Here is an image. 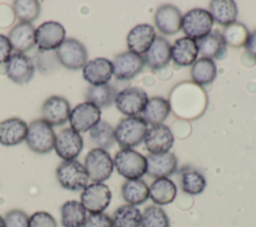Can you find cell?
Instances as JSON below:
<instances>
[{"label":"cell","instance_id":"6da1fadb","mask_svg":"<svg viewBox=\"0 0 256 227\" xmlns=\"http://www.w3.org/2000/svg\"><path fill=\"white\" fill-rule=\"evenodd\" d=\"M148 124L140 116L123 118L115 129V140L122 149H132L144 141Z\"/></svg>","mask_w":256,"mask_h":227},{"label":"cell","instance_id":"7a4b0ae2","mask_svg":"<svg viewBox=\"0 0 256 227\" xmlns=\"http://www.w3.org/2000/svg\"><path fill=\"white\" fill-rule=\"evenodd\" d=\"M55 138L52 126L43 119H36L28 125L25 141L32 151L46 154L54 149Z\"/></svg>","mask_w":256,"mask_h":227},{"label":"cell","instance_id":"3957f363","mask_svg":"<svg viewBox=\"0 0 256 227\" xmlns=\"http://www.w3.org/2000/svg\"><path fill=\"white\" fill-rule=\"evenodd\" d=\"M180 86L185 94H183L181 89L178 87L180 89L179 93L181 94H176L173 92L171 97L178 99L180 98V101L169 102L170 107L172 106L175 113L183 118H194V116L198 115V110H202L201 108H203L205 95H203V92L199 90V88L195 87L192 83H187L186 86H182L181 84Z\"/></svg>","mask_w":256,"mask_h":227},{"label":"cell","instance_id":"277c9868","mask_svg":"<svg viewBox=\"0 0 256 227\" xmlns=\"http://www.w3.org/2000/svg\"><path fill=\"white\" fill-rule=\"evenodd\" d=\"M117 172L127 180L140 179L147 170L146 157L134 149H121L113 159Z\"/></svg>","mask_w":256,"mask_h":227},{"label":"cell","instance_id":"5b68a950","mask_svg":"<svg viewBox=\"0 0 256 227\" xmlns=\"http://www.w3.org/2000/svg\"><path fill=\"white\" fill-rule=\"evenodd\" d=\"M56 177L59 184L67 190H83L89 181L88 173L79 161H62L56 169Z\"/></svg>","mask_w":256,"mask_h":227},{"label":"cell","instance_id":"8992f818","mask_svg":"<svg viewBox=\"0 0 256 227\" xmlns=\"http://www.w3.org/2000/svg\"><path fill=\"white\" fill-rule=\"evenodd\" d=\"M84 167L90 180L97 183H103V181L111 176L114 169V163L106 150L97 147L91 149L87 153Z\"/></svg>","mask_w":256,"mask_h":227},{"label":"cell","instance_id":"52a82bcc","mask_svg":"<svg viewBox=\"0 0 256 227\" xmlns=\"http://www.w3.org/2000/svg\"><path fill=\"white\" fill-rule=\"evenodd\" d=\"M214 20L209 11L202 8H195L182 16L181 29L186 37L198 40L208 35L213 27Z\"/></svg>","mask_w":256,"mask_h":227},{"label":"cell","instance_id":"ba28073f","mask_svg":"<svg viewBox=\"0 0 256 227\" xmlns=\"http://www.w3.org/2000/svg\"><path fill=\"white\" fill-rule=\"evenodd\" d=\"M58 61L69 70L82 69L88 60V52L83 43L75 38H67L56 49Z\"/></svg>","mask_w":256,"mask_h":227},{"label":"cell","instance_id":"9c48e42d","mask_svg":"<svg viewBox=\"0 0 256 227\" xmlns=\"http://www.w3.org/2000/svg\"><path fill=\"white\" fill-rule=\"evenodd\" d=\"M111 198V191L106 184L93 182L83 189L80 196V203L90 214L103 213L109 206Z\"/></svg>","mask_w":256,"mask_h":227},{"label":"cell","instance_id":"30bf717a","mask_svg":"<svg viewBox=\"0 0 256 227\" xmlns=\"http://www.w3.org/2000/svg\"><path fill=\"white\" fill-rule=\"evenodd\" d=\"M148 102L147 93L138 87H128L119 91L115 97L116 108L124 115L131 117L142 113Z\"/></svg>","mask_w":256,"mask_h":227},{"label":"cell","instance_id":"8fae6325","mask_svg":"<svg viewBox=\"0 0 256 227\" xmlns=\"http://www.w3.org/2000/svg\"><path fill=\"white\" fill-rule=\"evenodd\" d=\"M65 35V28L59 22H43L35 30L36 45L40 51L56 50L66 39Z\"/></svg>","mask_w":256,"mask_h":227},{"label":"cell","instance_id":"7c38bea8","mask_svg":"<svg viewBox=\"0 0 256 227\" xmlns=\"http://www.w3.org/2000/svg\"><path fill=\"white\" fill-rule=\"evenodd\" d=\"M101 120V110L90 102H83L75 106L69 116V122L73 130L78 133L89 131Z\"/></svg>","mask_w":256,"mask_h":227},{"label":"cell","instance_id":"4fadbf2b","mask_svg":"<svg viewBox=\"0 0 256 227\" xmlns=\"http://www.w3.org/2000/svg\"><path fill=\"white\" fill-rule=\"evenodd\" d=\"M54 149L63 161L75 160L83 149V138L72 128H64L56 135Z\"/></svg>","mask_w":256,"mask_h":227},{"label":"cell","instance_id":"5bb4252c","mask_svg":"<svg viewBox=\"0 0 256 227\" xmlns=\"http://www.w3.org/2000/svg\"><path fill=\"white\" fill-rule=\"evenodd\" d=\"M35 66L30 57L22 53H13L6 63V75L16 84H27L34 76Z\"/></svg>","mask_w":256,"mask_h":227},{"label":"cell","instance_id":"9a60e30c","mask_svg":"<svg viewBox=\"0 0 256 227\" xmlns=\"http://www.w3.org/2000/svg\"><path fill=\"white\" fill-rule=\"evenodd\" d=\"M143 57L130 51L122 52L115 56L112 61L113 75L118 80H128L134 78L144 67Z\"/></svg>","mask_w":256,"mask_h":227},{"label":"cell","instance_id":"2e32d148","mask_svg":"<svg viewBox=\"0 0 256 227\" xmlns=\"http://www.w3.org/2000/svg\"><path fill=\"white\" fill-rule=\"evenodd\" d=\"M144 143L150 154L166 153L174 144V136L167 125L159 124L147 130Z\"/></svg>","mask_w":256,"mask_h":227},{"label":"cell","instance_id":"e0dca14e","mask_svg":"<svg viewBox=\"0 0 256 227\" xmlns=\"http://www.w3.org/2000/svg\"><path fill=\"white\" fill-rule=\"evenodd\" d=\"M71 107L67 99L51 96L42 105V119L51 126H61L69 120Z\"/></svg>","mask_w":256,"mask_h":227},{"label":"cell","instance_id":"ac0fdd59","mask_svg":"<svg viewBox=\"0 0 256 227\" xmlns=\"http://www.w3.org/2000/svg\"><path fill=\"white\" fill-rule=\"evenodd\" d=\"M82 75L84 80L91 86L107 84L113 75L112 62L102 57L87 61L85 66L82 68Z\"/></svg>","mask_w":256,"mask_h":227},{"label":"cell","instance_id":"d6986e66","mask_svg":"<svg viewBox=\"0 0 256 227\" xmlns=\"http://www.w3.org/2000/svg\"><path fill=\"white\" fill-rule=\"evenodd\" d=\"M157 29L164 35H173L180 31L182 24L181 11L174 5H160L154 16Z\"/></svg>","mask_w":256,"mask_h":227},{"label":"cell","instance_id":"ffe728a7","mask_svg":"<svg viewBox=\"0 0 256 227\" xmlns=\"http://www.w3.org/2000/svg\"><path fill=\"white\" fill-rule=\"evenodd\" d=\"M156 38L155 29L149 24H138L127 35V47L130 52L144 55Z\"/></svg>","mask_w":256,"mask_h":227},{"label":"cell","instance_id":"44dd1931","mask_svg":"<svg viewBox=\"0 0 256 227\" xmlns=\"http://www.w3.org/2000/svg\"><path fill=\"white\" fill-rule=\"evenodd\" d=\"M35 30L36 28L32 23H17L8 34V39L12 49L15 50L16 53L22 54L31 50L36 45Z\"/></svg>","mask_w":256,"mask_h":227},{"label":"cell","instance_id":"7402d4cb","mask_svg":"<svg viewBox=\"0 0 256 227\" xmlns=\"http://www.w3.org/2000/svg\"><path fill=\"white\" fill-rule=\"evenodd\" d=\"M146 173L155 178H168L177 169V158L171 152L161 154H149L146 157Z\"/></svg>","mask_w":256,"mask_h":227},{"label":"cell","instance_id":"603a6c76","mask_svg":"<svg viewBox=\"0 0 256 227\" xmlns=\"http://www.w3.org/2000/svg\"><path fill=\"white\" fill-rule=\"evenodd\" d=\"M27 123L18 117H11L0 122V144L14 146L22 143L27 134Z\"/></svg>","mask_w":256,"mask_h":227},{"label":"cell","instance_id":"cb8c5ba5","mask_svg":"<svg viewBox=\"0 0 256 227\" xmlns=\"http://www.w3.org/2000/svg\"><path fill=\"white\" fill-rule=\"evenodd\" d=\"M144 63L153 70L165 67L171 59V45L162 36H156L149 50L142 55Z\"/></svg>","mask_w":256,"mask_h":227},{"label":"cell","instance_id":"d4e9b609","mask_svg":"<svg viewBox=\"0 0 256 227\" xmlns=\"http://www.w3.org/2000/svg\"><path fill=\"white\" fill-rule=\"evenodd\" d=\"M196 41L189 37L177 39L171 46V59L179 66L192 65L198 57Z\"/></svg>","mask_w":256,"mask_h":227},{"label":"cell","instance_id":"484cf974","mask_svg":"<svg viewBox=\"0 0 256 227\" xmlns=\"http://www.w3.org/2000/svg\"><path fill=\"white\" fill-rule=\"evenodd\" d=\"M198 52L209 59H224L226 57V44L218 31L210 32L205 37L196 40Z\"/></svg>","mask_w":256,"mask_h":227},{"label":"cell","instance_id":"4316f807","mask_svg":"<svg viewBox=\"0 0 256 227\" xmlns=\"http://www.w3.org/2000/svg\"><path fill=\"white\" fill-rule=\"evenodd\" d=\"M170 110V103L167 99L163 97H152L148 99L141 117L147 124L155 126L163 124L165 119L168 117Z\"/></svg>","mask_w":256,"mask_h":227},{"label":"cell","instance_id":"83f0119b","mask_svg":"<svg viewBox=\"0 0 256 227\" xmlns=\"http://www.w3.org/2000/svg\"><path fill=\"white\" fill-rule=\"evenodd\" d=\"M177 187L169 178L155 179L149 187V198L157 205H167L175 199Z\"/></svg>","mask_w":256,"mask_h":227},{"label":"cell","instance_id":"f1b7e54d","mask_svg":"<svg viewBox=\"0 0 256 227\" xmlns=\"http://www.w3.org/2000/svg\"><path fill=\"white\" fill-rule=\"evenodd\" d=\"M209 13L214 21L226 27L236 22L238 10L232 0H213L209 4Z\"/></svg>","mask_w":256,"mask_h":227},{"label":"cell","instance_id":"f546056e","mask_svg":"<svg viewBox=\"0 0 256 227\" xmlns=\"http://www.w3.org/2000/svg\"><path fill=\"white\" fill-rule=\"evenodd\" d=\"M122 197L129 205H140L149 198V187L142 179L127 180L121 188Z\"/></svg>","mask_w":256,"mask_h":227},{"label":"cell","instance_id":"4dcf8cb0","mask_svg":"<svg viewBox=\"0 0 256 227\" xmlns=\"http://www.w3.org/2000/svg\"><path fill=\"white\" fill-rule=\"evenodd\" d=\"M117 93L116 87L109 83L100 86H89L85 93V99L102 109L109 107L114 102Z\"/></svg>","mask_w":256,"mask_h":227},{"label":"cell","instance_id":"1f68e13d","mask_svg":"<svg viewBox=\"0 0 256 227\" xmlns=\"http://www.w3.org/2000/svg\"><path fill=\"white\" fill-rule=\"evenodd\" d=\"M191 78L196 85L203 86L210 84L217 75V67L212 59L201 57L191 67Z\"/></svg>","mask_w":256,"mask_h":227},{"label":"cell","instance_id":"d6a6232c","mask_svg":"<svg viewBox=\"0 0 256 227\" xmlns=\"http://www.w3.org/2000/svg\"><path fill=\"white\" fill-rule=\"evenodd\" d=\"M60 210L63 227H81L87 217L85 208L76 200L66 201Z\"/></svg>","mask_w":256,"mask_h":227},{"label":"cell","instance_id":"836d02e7","mask_svg":"<svg viewBox=\"0 0 256 227\" xmlns=\"http://www.w3.org/2000/svg\"><path fill=\"white\" fill-rule=\"evenodd\" d=\"M141 215L140 210L133 205L125 204L118 207L113 216L112 226L113 227H140L141 225Z\"/></svg>","mask_w":256,"mask_h":227},{"label":"cell","instance_id":"e575fe53","mask_svg":"<svg viewBox=\"0 0 256 227\" xmlns=\"http://www.w3.org/2000/svg\"><path fill=\"white\" fill-rule=\"evenodd\" d=\"M91 141L101 149H109L115 143V129L107 121L100 120L89 130Z\"/></svg>","mask_w":256,"mask_h":227},{"label":"cell","instance_id":"d590c367","mask_svg":"<svg viewBox=\"0 0 256 227\" xmlns=\"http://www.w3.org/2000/svg\"><path fill=\"white\" fill-rule=\"evenodd\" d=\"M249 34L250 33L245 25L239 22H234L226 26L221 35L226 46L241 47L245 45Z\"/></svg>","mask_w":256,"mask_h":227},{"label":"cell","instance_id":"8d00e7d4","mask_svg":"<svg viewBox=\"0 0 256 227\" xmlns=\"http://www.w3.org/2000/svg\"><path fill=\"white\" fill-rule=\"evenodd\" d=\"M181 187L187 194L198 195L204 191L206 187V179L196 170H185L181 174Z\"/></svg>","mask_w":256,"mask_h":227},{"label":"cell","instance_id":"74e56055","mask_svg":"<svg viewBox=\"0 0 256 227\" xmlns=\"http://www.w3.org/2000/svg\"><path fill=\"white\" fill-rule=\"evenodd\" d=\"M13 10L20 22L31 23L39 17L41 6L36 0H16L13 2Z\"/></svg>","mask_w":256,"mask_h":227},{"label":"cell","instance_id":"f35d334b","mask_svg":"<svg viewBox=\"0 0 256 227\" xmlns=\"http://www.w3.org/2000/svg\"><path fill=\"white\" fill-rule=\"evenodd\" d=\"M140 227H170V221L161 207L151 205L143 211Z\"/></svg>","mask_w":256,"mask_h":227},{"label":"cell","instance_id":"ab89813d","mask_svg":"<svg viewBox=\"0 0 256 227\" xmlns=\"http://www.w3.org/2000/svg\"><path fill=\"white\" fill-rule=\"evenodd\" d=\"M5 227H28V215L19 209H13L6 213L4 217Z\"/></svg>","mask_w":256,"mask_h":227},{"label":"cell","instance_id":"60d3db41","mask_svg":"<svg viewBox=\"0 0 256 227\" xmlns=\"http://www.w3.org/2000/svg\"><path fill=\"white\" fill-rule=\"evenodd\" d=\"M28 227H57V222L48 212L38 211L29 217Z\"/></svg>","mask_w":256,"mask_h":227},{"label":"cell","instance_id":"b9f144b4","mask_svg":"<svg viewBox=\"0 0 256 227\" xmlns=\"http://www.w3.org/2000/svg\"><path fill=\"white\" fill-rule=\"evenodd\" d=\"M81 227H113L111 218L105 213L90 214Z\"/></svg>","mask_w":256,"mask_h":227},{"label":"cell","instance_id":"7bdbcfd3","mask_svg":"<svg viewBox=\"0 0 256 227\" xmlns=\"http://www.w3.org/2000/svg\"><path fill=\"white\" fill-rule=\"evenodd\" d=\"M12 47L7 36L0 34V64L7 63L11 57Z\"/></svg>","mask_w":256,"mask_h":227},{"label":"cell","instance_id":"ee69618b","mask_svg":"<svg viewBox=\"0 0 256 227\" xmlns=\"http://www.w3.org/2000/svg\"><path fill=\"white\" fill-rule=\"evenodd\" d=\"M245 49L249 55L256 60V30L249 34L248 39L245 43Z\"/></svg>","mask_w":256,"mask_h":227},{"label":"cell","instance_id":"f6af8a7d","mask_svg":"<svg viewBox=\"0 0 256 227\" xmlns=\"http://www.w3.org/2000/svg\"><path fill=\"white\" fill-rule=\"evenodd\" d=\"M0 227H5V221L2 216H0Z\"/></svg>","mask_w":256,"mask_h":227}]
</instances>
